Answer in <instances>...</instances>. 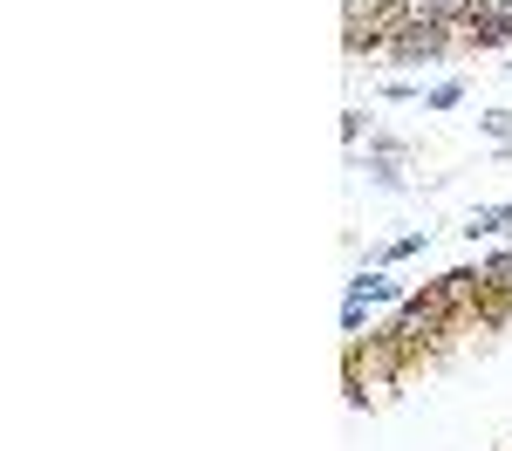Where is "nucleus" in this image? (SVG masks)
<instances>
[{"instance_id": "1", "label": "nucleus", "mask_w": 512, "mask_h": 451, "mask_svg": "<svg viewBox=\"0 0 512 451\" xmlns=\"http://www.w3.org/2000/svg\"><path fill=\"white\" fill-rule=\"evenodd\" d=\"M458 315H465V308L444 294V281H431V287H417L410 301H396V322L383 328V335H390L403 356H424V349H437V342H444V328L458 322Z\"/></svg>"}, {"instance_id": "2", "label": "nucleus", "mask_w": 512, "mask_h": 451, "mask_svg": "<svg viewBox=\"0 0 512 451\" xmlns=\"http://www.w3.org/2000/svg\"><path fill=\"white\" fill-rule=\"evenodd\" d=\"M403 349H396L390 335H355L349 356H342V383H349V404H369V397H383L396 376H403Z\"/></svg>"}, {"instance_id": "3", "label": "nucleus", "mask_w": 512, "mask_h": 451, "mask_svg": "<svg viewBox=\"0 0 512 451\" xmlns=\"http://www.w3.org/2000/svg\"><path fill=\"white\" fill-rule=\"evenodd\" d=\"M451 41H458V35H444V28H431V21H410V28L383 48V55H390V62H403V69H431Z\"/></svg>"}, {"instance_id": "4", "label": "nucleus", "mask_w": 512, "mask_h": 451, "mask_svg": "<svg viewBox=\"0 0 512 451\" xmlns=\"http://www.w3.org/2000/svg\"><path fill=\"white\" fill-rule=\"evenodd\" d=\"M342 301H355V308H390V301H410V294H403V281H390V267H362Z\"/></svg>"}, {"instance_id": "5", "label": "nucleus", "mask_w": 512, "mask_h": 451, "mask_svg": "<svg viewBox=\"0 0 512 451\" xmlns=\"http://www.w3.org/2000/svg\"><path fill=\"white\" fill-rule=\"evenodd\" d=\"M472 48H512V0H478V21H472Z\"/></svg>"}, {"instance_id": "6", "label": "nucleus", "mask_w": 512, "mask_h": 451, "mask_svg": "<svg viewBox=\"0 0 512 451\" xmlns=\"http://www.w3.org/2000/svg\"><path fill=\"white\" fill-rule=\"evenodd\" d=\"M506 233H512V199L478 205L472 219H465V240H506Z\"/></svg>"}, {"instance_id": "7", "label": "nucleus", "mask_w": 512, "mask_h": 451, "mask_svg": "<svg viewBox=\"0 0 512 451\" xmlns=\"http://www.w3.org/2000/svg\"><path fill=\"white\" fill-rule=\"evenodd\" d=\"M431 246V226H417V233H403V240H383L376 246V267H396V260H410V253H424Z\"/></svg>"}, {"instance_id": "8", "label": "nucleus", "mask_w": 512, "mask_h": 451, "mask_svg": "<svg viewBox=\"0 0 512 451\" xmlns=\"http://www.w3.org/2000/svg\"><path fill=\"white\" fill-rule=\"evenodd\" d=\"M478 130L499 144V158H512V110H485V117H478Z\"/></svg>"}, {"instance_id": "9", "label": "nucleus", "mask_w": 512, "mask_h": 451, "mask_svg": "<svg viewBox=\"0 0 512 451\" xmlns=\"http://www.w3.org/2000/svg\"><path fill=\"white\" fill-rule=\"evenodd\" d=\"M458 103H465V82H458V76H444V82L424 89V110H458Z\"/></svg>"}, {"instance_id": "10", "label": "nucleus", "mask_w": 512, "mask_h": 451, "mask_svg": "<svg viewBox=\"0 0 512 451\" xmlns=\"http://www.w3.org/2000/svg\"><path fill=\"white\" fill-rule=\"evenodd\" d=\"M485 281H492V294H512V246H499V253L485 260Z\"/></svg>"}, {"instance_id": "11", "label": "nucleus", "mask_w": 512, "mask_h": 451, "mask_svg": "<svg viewBox=\"0 0 512 451\" xmlns=\"http://www.w3.org/2000/svg\"><path fill=\"white\" fill-rule=\"evenodd\" d=\"M355 171H369V185L383 192H403V164H355Z\"/></svg>"}, {"instance_id": "12", "label": "nucleus", "mask_w": 512, "mask_h": 451, "mask_svg": "<svg viewBox=\"0 0 512 451\" xmlns=\"http://www.w3.org/2000/svg\"><path fill=\"white\" fill-rule=\"evenodd\" d=\"M362 164H403V144L396 137H369V158Z\"/></svg>"}, {"instance_id": "13", "label": "nucleus", "mask_w": 512, "mask_h": 451, "mask_svg": "<svg viewBox=\"0 0 512 451\" xmlns=\"http://www.w3.org/2000/svg\"><path fill=\"white\" fill-rule=\"evenodd\" d=\"M369 328V308H355V301H342V335H362Z\"/></svg>"}, {"instance_id": "14", "label": "nucleus", "mask_w": 512, "mask_h": 451, "mask_svg": "<svg viewBox=\"0 0 512 451\" xmlns=\"http://www.w3.org/2000/svg\"><path fill=\"white\" fill-rule=\"evenodd\" d=\"M383 96H390V103H410V96H424V89H417L410 76H396V82H383Z\"/></svg>"}]
</instances>
